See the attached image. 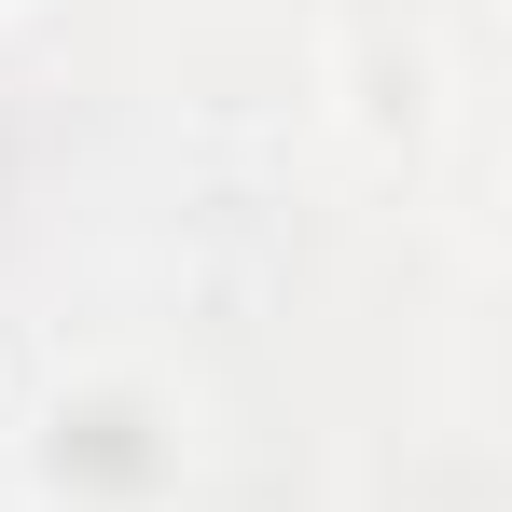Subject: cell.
<instances>
[{
    "mask_svg": "<svg viewBox=\"0 0 512 512\" xmlns=\"http://www.w3.org/2000/svg\"><path fill=\"white\" fill-rule=\"evenodd\" d=\"M208 457V402L167 360H56L28 402H0V485L14 512H180Z\"/></svg>",
    "mask_w": 512,
    "mask_h": 512,
    "instance_id": "cell-1",
    "label": "cell"
},
{
    "mask_svg": "<svg viewBox=\"0 0 512 512\" xmlns=\"http://www.w3.org/2000/svg\"><path fill=\"white\" fill-rule=\"evenodd\" d=\"M319 111H333V139L374 180H416L429 153H443V125H457V56H443V28H429L416 0H346L333 42H319Z\"/></svg>",
    "mask_w": 512,
    "mask_h": 512,
    "instance_id": "cell-2",
    "label": "cell"
},
{
    "mask_svg": "<svg viewBox=\"0 0 512 512\" xmlns=\"http://www.w3.org/2000/svg\"><path fill=\"white\" fill-rule=\"evenodd\" d=\"M0 402H14V374H0Z\"/></svg>",
    "mask_w": 512,
    "mask_h": 512,
    "instance_id": "cell-3",
    "label": "cell"
}]
</instances>
